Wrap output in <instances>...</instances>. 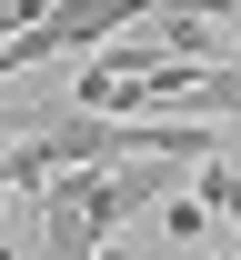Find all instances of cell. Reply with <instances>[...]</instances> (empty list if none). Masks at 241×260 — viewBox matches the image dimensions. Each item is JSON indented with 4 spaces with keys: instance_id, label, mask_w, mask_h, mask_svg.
<instances>
[{
    "instance_id": "obj_2",
    "label": "cell",
    "mask_w": 241,
    "mask_h": 260,
    "mask_svg": "<svg viewBox=\"0 0 241 260\" xmlns=\"http://www.w3.org/2000/svg\"><path fill=\"white\" fill-rule=\"evenodd\" d=\"M211 260H241V250H211Z\"/></svg>"
},
{
    "instance_id": "obj_1",
    "label": "cell",
    "mask_w": 241,
    "mask_h": 260,
    "mask_svg": "<svg viewBox=\"0 0 241 260\" xmlns=\"http://www.w3.org/2000/svg\"><path fill=\"white\" fill-rule=\"evenodd\" d=\"M161 230H171V240H201V230H211V200H161Z\"/></svg>"
}]
</instances>
